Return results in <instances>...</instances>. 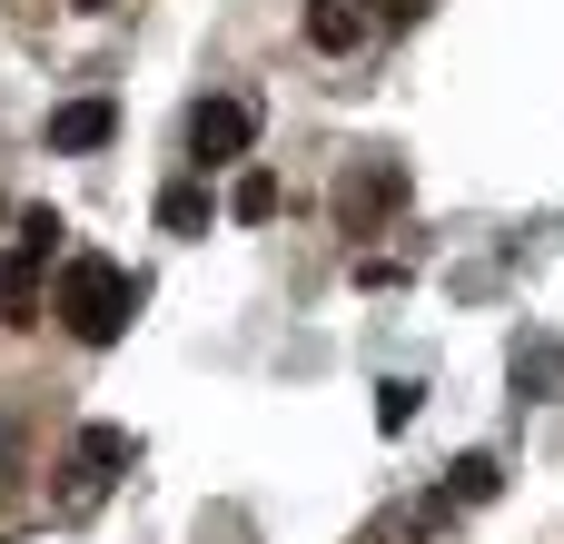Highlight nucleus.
I'll return each instance as SVG.
<instances>
[{
	"label": "nucleus",
	"mask_w": 564,
	"mask_h": 544,
	"mask_svg": "<svg viewBox=\"0 0 564 544\" xmlns=\"http://www.w3.org/2000/svg\"><path fill=\"white\" fill-rule=\"evenodd\" d=\"M288 208V188H278V168H238V188H228V218L238 228H268Z\"/></svg>",
	"instance_id": "8"
},
{
	"label": "nucleus",
	"mask_w": 564,
	"mask_h": 544,
	"mask_svg": "<svg viewBox=\"0 0 564 544\" xmlns=\"http://www.w3.org/2000/svg\"><path fill=\"white\" fill-rule=\"evenodd\" d=\"M109 139H119V109H109V99L50 109V149H59V159H89V149H109Z\"/></svg>",
	"instance_id": "4"
},
{
	"label": "nucleus",
	"mask_w": 564,
	"mask_h": 544,
	"mask_svg": "<svg viewBox=\"0 0 564 544\" xmlns=\"http://www.w3.org/2000/svg\"><path fill=\"white\" fill-rule=\"evenodd\" d=\"M119 466H129V436H119V426H79V476H89V486H109Z\"/></svg>",
	"instance_id": "10"
},
{
	"label": "nucleus",
	"mask_w": 564,
	"mask_h": 544,
	"mask_svg": "<svg viewBox=\"0 0 564 544\" xmlns=\"http://www.w3.org/2000/svg\"><path fill=\"white\" fill-rule=\"evenodd\" d=\"M555 377H564V347H545V337L516 347V387H555Z\"/></svg>",
	"instance_id": "12"
},
{
	"label": "nucleus",
	"mask_w": 564,
	"mask_h": 544,
	"mask_svg": "<svg viewBox=\"0 0 564 544\" xmlns=\"http://www.w3.org/2000/svg\"><path fill=\"white\" fill-rule=\"evenodd\" d=\"M129 307H139V278H129L119 258H99V248H79V258L59 268V287H50V317H59L79 347H119Z\"/></svg>",
	"instance_id": "1"
},
{
	"label": "nucleus",
	"mask_w": 564,
	"mask_h": 544,
	"mask_svg": "<svg viewBox=\"0 0 564 544\" xmlns=\"http://www.w3.org/2000/svg\"><path fill=\"white\" fill-rule=\"evenodd\" d=\"M59 238H69V228H59V208H20V248H40V258H50Z\"/></svg>",
	"instance_id": "13"
},
{
	"label": "nucleus",
	"mask_w": 564,
	"mask_h": 544,
	"mask_svg": "<svg viewBox=\"0 0 564 544\" xmlns=\"http://www.w3.org/2000/svg\"><path fill=\"white\" fill-rule=\"evenodd\" d=\"M40 268H50L40 248H20V238L0 248V317L10 327H40Z\"/></svg>",
	"instance_id": "5"
},
{
	"label": "nucleus",
	"mask_w": 564,
	"mask_h": 544,
	"mask_svg": "<svg viewBox=\"0 0 564 544\" xmlns=\"http://www.w3.org/2000/svg\"><path fill=\"white\" fill-rule=\"evenodd\" d=\"M436 496H446V505H496V496H506V466H496V456H456Z\"/></svg>",
	"instance_id": "9"
},
{
	"label": "nucleus",
	"mask_w": 564,
	"mask_h": 544,
	"mask_svg": "<svg viewBox=\"0 0 564 544\" xmlns=\"http://www.w3.org/2000/svg\"><path fill=\"white\" fill-rule=\"evenodd\" d=\"M397 208H406V168H397V159H377V168H347V178H337V228H347V238H367V228H377V218H397Z\"/></svg>",
	"instance_id": "3"
},
{
	"label": "nucleus",
	"mask_w": 564,
	"mask_h": 544,
	"mask_svg": "<svg viewBox=\"0 0 564 544\" xmlns=\"http://www.w3.org/2000/svg\"><path fill=\"white\" fill-rule=\"evenodd\" d=\"M159 228H169V238H208V228H218V198H208V178H178V188H159Z\"/></svg>",
	"instance_id": "6"
},
{
	"label": "nucleus",
	"mask_w": 564,
	"mask_h": 544,
	"mask_svg": "<svg viewBox=\"0 0 564 544\" xmlns=\"http://www.w3.org/2000/svg\"><path fill=\"white\" fill-rule=\"evenodd\" d=\"M248 139H258V109H248V99H198V109H188V159H198V178L228 168V159H248Z\"/></svg>",
	"instance_id": "2"
},
{
	"label": "nucleus",
	"mask_w": 564,
	"mask_h": 544,
	"mask_svg": "<svg viewBox=\"0 0 564 544\" xmlns=\"http://www.w3.org/2000/svg\"><path fill=\"white\" fill-rule=\"evenodd\" d=\"M357 40H367V10H357V0H307V50L347 59Z\"/></svg>",
	"instance_id": "7"
},
{
	"label": "nucleus",
	"mask_w": 564,
	"mask_h": 544,
	"mask_svg": "<svg viewBox=\"0 0 564 544\" xmlns=\"http://www.w3.org/2000/svg\"><path fill=\"white\" fill-rule=\"evenodd\" d=\"M69 10H119V0H69Z\"/></svg>",
	"instance_id": "14"
},
{
	"label": "nucleus",
	"mask_w": 564,
	"mask_h": 544,
	"mask_svg": "<svg viewBox=\"0 0 564 544\" xmlns=\"http://www.w3.org/2000/svg\"><path fill=\"white\" fill-rule=\"evenodd\" d=\"M416 406H426V387H416V377H387V387H377V426H387V436H406V426H416Z\"/></svg>",
	"instance_id": "11"
}]
</instances>
